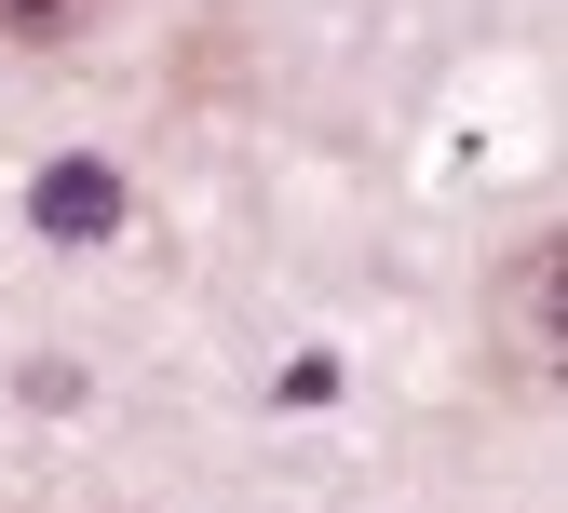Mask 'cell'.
<instances>
[{
	"instance_id": "obj_2",
	"label": "cell",
	"mask_w": 568,
	"mask_h": 513,
	"mask_svg": "<svg viewBox=\"0 0 568 513\" xmlns=\"http://www.w3.org/2000/svg\"><path fill=\"white\" fill-rule=\"evenodd\" d=\"M28 216H41L54 244H109V230H122V176H109V163H54V176L28 189Z\"/></svg>"
},
{
	"instance_id": "obj_1",
	"label": "cell",
	"mask_w": 568,
	"mask_h": 513,
	"mask_svg": "<svg viewBox=\"0 0 568 513\" xmlns=\"http://www.w3.org/2000/svg\"><path fill=\"white\" fill-rule=\"evenodd\" d=\"M501 365L541 392L555 379V244H515L501 257Z\"/></svg>"
},
{
	"instance_id": "obj_3",
	"label": "cell",
	"mask_w": 568,
	"mask_h": 513,
	"mask_svg": "<svg viewBox=\"0 0 568 513\" xmlns=\"http://www.w3.org/2000/svg\"><path fill=\"white\" fill-rule=\"evenodd\" d=\"M95 0H0V41H68Z\"/></svg>"
}]
</instances>
